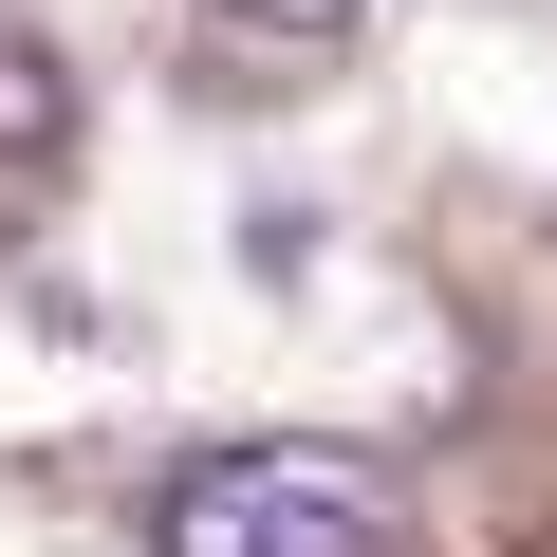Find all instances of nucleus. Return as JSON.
<instances>
[{
	"mask_svg": "<svg viewBox=\"0 0 557 557\" xmlns=\"http://www.w3.org/2000/svg\"><path fill=\"white\" fill-rule=\"evenodd\" d=\"M223 20H260V38H335L354 0H223Z\"/></svg>",
	"mask_w": 557,
	"mask_h": 557,
	"instance_id": "nucleus-3",
	"label": "nucleus"
},
{
	"mask_svg": "<svg viewBox=\"0 0 557 557\" xmlns=\"http://www.w3.org/2000/svg\"><path fill=\"white\" fill-rule=\"evenodd\" d=\"M168 557H409L372 446H205L168 483Z\"/></svg>",
	"mask_w": 557,
	"mask_h": 557,
	"instance_id": "nucleus-1",
	"label": "nucleus"
},
{
	"mask_svg": "<svg viewBox=\"0 0 557 557\" xmlns=\"http://www.w3.org/2000/svg\"><path fill=\"white\" fill-rule=\"evenodd\" d=\"M242 278H317V205H242Z\"/></svg>",
	"mask_w": 557,
	"mask_h": 557,
	"instance_id": "nucleus-2",
	"label": "nucleus"
}]
</instances>
